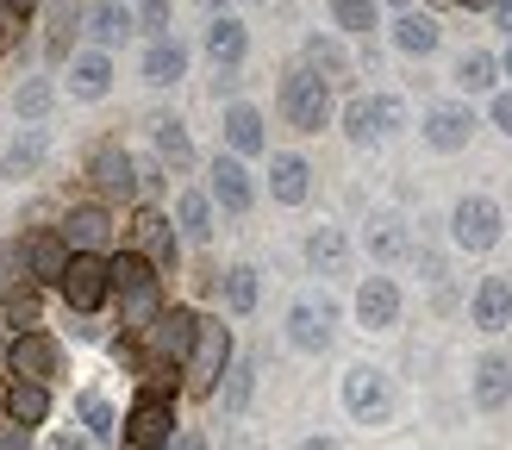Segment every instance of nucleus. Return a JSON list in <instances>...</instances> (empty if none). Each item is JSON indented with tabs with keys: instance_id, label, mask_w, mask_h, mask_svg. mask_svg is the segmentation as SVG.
Masks as SVG:
<instances>
[{
	"instance_id": "41",
	"label": "nucleus",
	"mask_w": 512,
	"mask_h": 450,
	"mask_svg": "<svg viewBox=\"0 0 512 450\" xmlns=\"http://www.w3.org/2000/svg\"><path fill=\"white\" fill-rule=\"evenodd\" d=\"M69 19H75V7L63 0V7L50 13V57H69Z\"/></svg>"
},
{
	"instance_id": "14",
	"label": "nucleus",
	"mask_w": 512,
	"mask_h": 450,
	"mask_svg": "<svg viewBox=\"0 0 512 450\" xmlns=\"http://www.w3.org/2000/svg\"><path fill=\"white\" fill-rule=\"evenodd\" d=\"M132 250L157 269V275H169L175 269V250H182V238H175V219L169 213H157V207H144L138 219H132Z\"/></svg>"
},
{
	"instance_id": "18",
	"label": "nucleus",
	"mask_w": 512,
	"mask_h": 450,
	"mask_svg": "<svg viewBox=\"0 0 512 450\" xmlns=\"http://www.w3.org/2000/svg\"><path fill=\"white\" fill-rule=\"evenodd\" d=\"M150 144H157V163H163V169H175V175L194 169V138H188L182 119L157 113V119H150Z\"/></svg>"
},
{
	"instance_id": "26",
	"label": "nucleus",
	"mask_w": 512,
	"mask_h": 450,
	"mask_svg": "<svg viewBox=\"0 0 512 450\" xmlns=\"http://www.w3.org/2000/svg\"><path fill=\"white\" fill-rule=\"evenodd\" d=\"M69 250H100L113 238V219H107V207H75L69 219H63V232H57Z\"/></svg>"
},
{
	"instance_id": "47",
	"label": "nucleus",
	"mask_w": 512,
	"mask_h": 450,
	"mask_svg": "<svg viewBox=\"0 0 512 450\" xmlns=\"http://www.w3.org/2000/svg\"><path fill=\"white\" fill-rule=\"evenodd\" d=\"M488 7H494V19H500V32L512 38V0H488Z\"/></svg>"
},
{
	"instance_id": "35",
	"label": "nucleus",
	"mask_w": 512,
	"mask_h": 450,
	"mask_svg": "<svg viewBox=\"0 0 512 450\" xmlns=\"http://www.w3.org/2000/svg\"><path fill=\"white\" fill-rule=\"evenodd\" d=\"M344 257H350V238L338 232V225H319V232L306 238V263H313L319 275H338V269H344Z\"/></svg>"
},
{
	"instance_id": "39",
	"label": "nucleus",
	"mask_w": 512,
	"mask_h": 450,
	"mask_svg": "<svg viewBox=\"0 0 512 450\" xmlns=\"http://www.w3.org/2000/svg\"><path fill=\"white\" fill-rule=\"evenodd\" d=\"M13 107H19V119H44L50 113V82H44V75H32V82L13 94Z\"/></svg>"
},
{
	"instance_id": "30",
	"label": "nucleus",
	"mask_w": 512,
	"mask_h": 450,
	"mask_svg": "<svg viewBox=\"0 0 512 450\" xmlns=\"http://www.w3.org/2000/svg\"><path fill=\"white\" fill-rule=\"evenodd\" d=\"M363 244H369V257H375V263H400L406 250H413V238H406V219H394V213H381V219H369V232H363Z\"/></svg>"
},
{
	"instance_id": "29",
	"label": "nucleus",
	"mask_w": 512,
	"mask_h": 450,
	"mask_svg": "<svg viewBox=\"0 0 512 450\" xmlns=\"http://www.w3.org/2000/svg\"><path fill=\"white\" fill-rule=\"evenodd\" d=\"M469 313H475V325H481V332H500V325L512 319V282H500V275H488V282L475 288Z\"/></svg>"
},
{
	"instance_id": "45",
	"label": "nucleus",
	"mask_w": 512,
	"mask_h": 450,
	"mask_svg": "<svg viewBox=\"0 0 512 450\" xmlns=\"http://www.w3.org/2000/svg\"><path fill=\"white\" fill-rule=\"evenodd\" d=\"M50 450H88V438L82 432H57V438H50Z\"/></svg>"
},
{
	"instance_id": "8",
	"label": "nucleus",
	"mask_w": 512,
	"mask_h": 450,
	"mask_svg": "<svg viewBox=\"0 0 512 450\" xmlns=\"http://www.w3.org/2000/svg\"><path fill=\"white\" fill-rule=\"evenodd\" d=\"M344 407L356 425H381L394 413V388H388V375H381L375 363H350L344 369Z\"/></svg>"
},
{
	"instance_id": "28",
	"label": "nucleus",
	"mask_w": 512,
	"mask_h": 450,
	"mask_svg": "<svg viewBox=\"0 0 512 450\" xmlns=\"http://www.w3.org/2000/svg\"><path fill=\"white\" fill-rule=\"evenodd\" d=\"M19 250H25V269H32V282H38V288H44V282H57V275H63V263H69V244H63L57 232H38V238H25Z\"/></svg>"
},
{
	"instance_id": "32",
	"label": "nucleus",
	"mask_w": 512,
	"mask_h": 450,
	"mask_svg": "<svg viewBox=\"0 0 512 450\" xmlns=\"http://www.w3.org/2000/svg\"><path fill=\"white\" fill-rule=\"evenodd\" d=\"M132 7H125V0H107V7H94L88 13V38L100 44V50H113V44H125V38H132Z\"/></svg>"
},
{
	"instance_id": "13",
	"label": "nucleus",
	"mask_w": 512,
	"mask_h": 450,
	"mask_svg": "<svg viewBox=\"0 0 512 450\" xmlns=\"http://www.w3.org/2000/svg\"><path fill=\"white\" fill-rule=\"evenodd\" d=\"M207 200H213V207H225V213H250V207H256V182H250L244 157L219 150L213 169H207Z\"/></svg>"
},
{
	"instance_id": "10",
	"label": "nucleus",
	"mask_w": 512,
	"mask_h": 450,
	"mask_svg": "<svg viewBox=\"0 0 512 450\" xmlns=\"http://www.w3.org/2000/svg\"><path fill=\"white\" fill-rule=\"evenodd\" d=\"M7 369L19 375V382H57V375H63V344L50 332L19 325V338L7 344Z\"/></svg>"
},
{
	"instance_id": "19",
	"label": "nucleus",
	"mask_w": 512,
	"mask_h": 450,
	"mask_svg": "<svg viewBox=\"0 0 512 450\" xmlns=\"http://www.w3.org/2000/svg\"><path fill=\"white\" fill-rule=\"evenodd\" d=\"M475 138V113L469 107H431L425 113V144L431 150H444V157H450V150H463Z\"/></svg>"
},
{
	"instance_id": "11",
	"label": "nucleus",
	"mask_w": 512,
	"mask_h": 450,
	"mask_svg": "<svg viewBox=\"0 0 512 450\" xmlns=\"http://www.w3.org/2000/svg\"><path fill=\"white\" fill-rule=\"evenodd\" d=\"M406 125V107L394 94H363V100H350V113H344V132L356 144H381V138H394Z\"/></svg>"
},
{
	"instance_id": "27",
	"label": "nucleus",
	"mask_w": 512,
	"mask_h": 450,
	"mask_svg": "<svg viewBox=\"0 0 512 450\" xmlns=\"http://www.w3.org/2000/svg\"><path fill=\"white\" fill-rule=\"evenodd\" d=\"M512 400V363L506 357H481L475 363V407L481 413H500Z\"/></svg>"
},
{
	"instance_id": "46",
	"label": "nucleus",
	"mask_w": 512,
	"mask_h": 450,
	"mask_svg": "<svg viewBox=\"0 0 512 450\" xmlns=\"http://www.w3.org/2000/svg\"><path fill=\"white\" fill-rule=\"evenodd\" d=\"M169 450H207V432H182V438H169Z\"/></svg>"
},
{
	"instance_id": "20",
	"label": "nucleus",
	"mask_w": 512,
	"mask_h": 450,
	"mask_svg": "<svg viewBox=\"0 0 512 450\" xmlns=\"http://www.w3.org/2000/svg\"><path fill=\"white\" fill-rule=\"evenodd\" d=\"M269 194H275V207H300V200L313 194V163L294 157V150H281L275 169H269Z\"/></svg>"
},
{
	"instance_id": "25",
	"label": "nucleus",
	"mask_w": 512,
	"mask_h": 450,
	"mask_svg": "<svg viewBox=\"0 0 512 450\" xmlns=\"http://www.w3.org/2000/svg\"><path fill=\"white\" fill-rule=\"evenodd\" d=\"M175 238H188V244H207L213 238V200L200 194V188L175 194Z\"/></svg>"
},
{
	"instance_id": "22",
	"label": "nucleus",
	"mask_w": 512,
	"mask_h": 450,
	"mask_svg": "<svg viewBox=\"0 0 512 450\" xmlns=\"http://www.w3.org/2000/svg\"><path fill=\"white\" fill-rule=\"evenodd\" d=\"M207 57H213L219 69H238V63L250 57V25L232 19V13H219V19L207 25Z\"/></svg>"
},
{
	"instance_id": "48",
	"label": "nucleus",
	"mask_w": 512,
	"mask_h": 450,
	"mask_svg": "<svg viewBox=\"0 0 512 450\" xmlns=\"http://www.w3.org/2000/svg\"><path fill=\"white\" fill-rule=\"evenodd\" d=\"M294 450H344V444H338V438H300Z\"/></svg>"
},
{
	"instance_id": "21",
	"label": "nucleus",
	"mask_w": 512,
	"mask_h": 450,
	"mask_svg": "<svg viewBox=\"0 0 512 450\" xmlns=\"http://www.w3.org/2000/svg\"><path fill=\"white\" fill-rule=\"evenodd\" d=\"M44 150H50V138H44V125H25V132L0 150V175L7 182H25V175H38L44 169Z\"/></svg>"
},
{
	"instance_id": "23",
	"label": "nucleus",
	"mask_w": 512,
	"mask_h": 450,
	"mask_svg": "<svg viewBox=\"0 0 512 450\" xmlns=\"http://www.w3.org/2000/svg\"><path fill=\"white\" fill-rule=\"evenodd\" d=\"M107 88H113V57L94 44V50H82V57L69 63V94L75 100H100Z\"/></svg>"
},
{
	"instance_id": "6",
	"label": "nucleus",
	"mask_w": 512,
	"mask_h": 450,
	"mask_svg": "<svg viewBox=\"0 0 512 450\" xmlns=\"http://www.w3.org/2000/svg\"><path fill=\"white\" fill-rule=\"evenodd\" d=\"M194 319H200V313H188V307H175V313H157V319H150L144 332H138L144 363H150V369H175V363H182V357H188V344H194Z\"/></svg>"
},
{
	"instance_id": "42",
	"label": "nucleus",
	"mask_w": 512,
	"mask_h": 450,
	"mask_svg": "<svg viewBox=\"0 0 512 450\" xmlns=\"http://www.w3.org/2000/svg\"><path fill=\"white\" fill-rule=\"evenodd\" d=\"M232 382H225V413H244V400H250V363L244 369H225Z\"/></svg>"
},
{
	"instance_id": "1",
	"label": "nucleus",
	"mask_w": 512,
	"mask_h": 450,
	"mask_svg": "<svg viewBox=\"0 0 512 450\" xmlns=\"http://www.w3.org/2000/svg\"><path fill=\"white\" fill-rule=\"evenodd\" d=\"M107 294L119 300V325H125L132 338H138L144 325L163 313V275L150 269L138 250H125V257H113V263H107Z\"/></svg>"
},
{
	"instance_id": "33",
	"label": "nucleus",
	"mask_w": 512,
	"mask_h": 450,
	"mask_svg": "<svg viewBox=\"0 0 512 450\" xmlns=\"http://www.w3.org/2000/svg\"><path fill=\"white\" fill-rule=\"evenodd\" d=\"M7 419L44 425V419H50V382H19V375H13V388H7Z\"/></svg>"
},
{
	"instance_id": "34",
	"label": "nucleus",
	"mask_w": 512,
	"mask_h": 450,
	"mask_svg": "<svg viewBox=\"0 0 512 450\" xmlns=\"http://www.w3.org/2000/svg\"><path fill=\"white\" fill-rule=\"evenodd\" d=\"M75 419H82V438L88 444H107L119 432V413H113L107 394H82V400H75Z\"/></svg>"
},
{
	"instance_id": "4",
	"label": "nucleus",
	"mask_w": 512,
	"mask_h": 450,
	"mask_svg": "<svg viewBox=\"0 0 512 450\" xmlns=\"http://www.w3.org/2000/svg\"><path fill=\"white\" fill-rule=\"evenodd\" d=\"M500 232H506V213H500L494 194H463V200H456V213H450V238H456V250H469V257H488V250L500 244Z\"/></svg>"
},
{
	"instance_id": "49",
	"label": "nucleus",
	"mask_w": 512,
	"mask_h": 450,
	"mask_svg": "<svg viewBox=\"0 0 512 450\" xmlns=\"http://www.w3.org/2000/svg\"><path fill=\"white\" fill-rule=\"evenodd\" d=\"M456 7H469V13H481V7H488V0H456Z\"/></svg>"
},
{
	"instance_id": "36",
	"label": "nucleus",
	"mask_w": 512,
	"mask_h": 450,
	"mask_svg": "<svg viewBox=\"0 0 512 450\" xmlns=\"http://www.w3.org/2000/svg\"><path fill=\"white\" fill-rule=\"evenodd\" d=\"M494 75H500V63L488 57V50H469V57L456 63V88L463 94H494Z\"/></svg>"
},
{
	"instance_id": "50",
	"label": "nucleus",
	"mask_w": 512,
	"mask_h": 450,
	"mask_svg": "<svg viewBox=\"0 0 512 450\" xmlns=\"http://www.w3.org/2000/svg\"><path fill=\"white\" fill-rule=\"evenodd\" d=\"M500 69H506V75H512V50H506V57H500Z\"/></svg>"
},
{
	"instance_id": "5",
	"label": "nucleus",
	"mask_w": 512,
	"mask_h": 450,
	"mask_svg": "<svg viewBox=\"0 0 512 450\" xmlns=\"http://www.w3.org/2000/svg\"><path fill=\"white\" fill-rule=\"evenodd\" d=\"M331 332H338V300L331 294H300L294 307H288V344L306 350V357H319V350L331 344Z\"/></svg>"
},
{
	"instance_id": "51",
	"label": "nucleus",
	"mask_w": 512,
	"mask_h": 450,
	"mask_svg": "<svg viewBox=\"0 0 512 450\" xmlns=\"http://www.w3.org/2000/svg\"><path fill=\"white\" fill-rule=\"evenodd\" d=\"M200 7H213V13H219V7H225V0H200Z\"/></svg>"
},
{
	"instance_id": "12",
	"label": "nucleus",
	"mask_w": 512,
	"mask_h": 450,
	"mask_svg": "<svg viewBox=\"0 0 512 450\" xmlns=\"http://www.w3.org/2000/svg\"><path fill=\"white\" fill-rule=\"evenodd\" d=\"M0 307L13 313V325L38 319V282H32V269H25L19 244H0Z\"/></svg>"
},
{
	"instance_id": "9",
	"label": "nucleus",
	"mask_w": 512,
	"mask_h": 450,
	"mask_svg": "<svg viewBox=\"0 0 512 450\" xmlns=\"http://www.w3.org/2000/svg\"><path fill=\"white\" fill-rule=\"evenodd\" d=\"M57 288L69 300V313H94L100 300H107V257H100V250H69Z\"/></svg>"
},
{
	"instance_id": "7",
	"label": "nucleus",
	"mask_w": 512,
	"mask_h": 450,
	"mask_svg": "<svg viewBox=\"0 0 512 450\" xmlns=\"http://www.w3.org/2000/svg\"><path fill=\"white\" fill-rule=\"evenodd\" d=\"M175 438V400L163 388H150L132 400V413H125V444L132 450H169Z\"/></svg>"
},
{
	"instance_id": "15",
	"label": "nucleus",
	"mask_w": 512,
	"mask_h": 450,
	"mask_svg": "<svg viewBox=\"0 0 512 450\" xmlns=\"http://www.w3.org/2000/svg\"><path fill=\"white\" fill-rule=\"evenodd\" d=\"M88 175H94L100 200H132V194H138V163L125 157V144H119V138L94 144V157H88Z\"/></svg>"
},
{
	"instance_id": "31",
	"label": "nucleus",
	"mask_w": 512,
	"mask_h": 450,
	"mask_svg": "<svg viewBox=\"0 0 512 450\" xmlns=\"http://www.w3.org/2000/svg\"><path fill=\"white\" fill-rule=\"evenodd\" d=\"M438 38H444V25L431 19V13H400V19H394V44L406 50V57H431V50H438Z\"/></svg>"
},
{
	"instance_id": "52",
	"label": "nucleus",
	"mask_w": 512,
	"mask_h": 450,
	"mask_svg": "<svg viewBox=\"0 0 512 450\" xmlns=\"http://www.w3.org/2000/svg\"><path fill=\"white\" fill-rule=\"evenodd\" d=\"M0 25H7V13H0Z\"/></svg>"
},
{
	"instance_id": "37",
	"label": "nucleus",
	"mask_w": 512,
	"mask_h": 450,
	"mask_svg": "<svg viewBox=\"0 0 512 450\" xmlns=\"http://www.w3.org/2000/svg\"><path fill=\"white\" fill-rule=\"evenodd\" d=\"M256 294H263V288H256V269H250V263H232V269H225V307H232L238 319L256 313Z\"/></svg>"
},
{
	"instance_id": "2",
	"label": "nucleus",
	"mask_w": 512,
	"mask_h": 450,
	"mask_svg": "<svg viewBox=\"0 0 512 450\" xmlns=\"http://www.w3.org/2000/svg\"><path fill=\"white\" fill-rule=\"evenodd\" d=\"M281 119H288L294 132H325V125H331V82L313 63H300V69L281 75Z\"/></svg>"
},
{
	"instance_id": "40",
	"label": "nucleus",
	"mask_w": 512,
	"mask_h": 450,
	"mask_svg": "<svg viewBox=\"0 0 512 450\" xmlns=\"http://www.w3.org/2000/svg\"><path fill=\"white\" fill-rule=\"evenodd\" d=\"M132 19H138V32H144V38H163V32H169V0H138V13H132Z\"/></svg>"
},
{
	"instance_id": "16",
	"label": "nucleus",
	"mask_w": 512,
	"mask_h": 450,
	"mask_svg": "<svg viewBox=\"0 0 512 450\" xmlns=\"http://www.w3.org/2000/svg\"><path fill=\"white\" fill-rule=\"evenodd\" d=\"M356 325H363V332H388V325H400L394 275H363V288H356Z\"/></svg>"
},
{
	"instance_id": "38",
	"label": "nucleus",
	"mask_w": 512,
	"mask_h": 450,
	"mask_svg": "<svg viewBox=\"0 0 512 450\" xmlns=\"http://www.w3.org/2000/svg\"><path fill=\"white\" fill-rule=\"evenodd\" d=\"M338 32H375V0H331Z\"/></svg>"
},
{
	"instance_id": "17",
	"label": "nucleus",
	"mask_w": 512,
	"mask_h": 450,
	"mask_svg": "<svg viewBox=\"0 0 512 450\" xmlns=\"http://www.w3.org/2000/svg\"><path fill=\"white\" fill-rule=\"evenodd\" d=\"M182 75H188V44L175 38V32H163V38L144 44V82L150 88H175Z\"/></svg>"
},
{
	"instance_id": "24",
	"label": "nucleus",
	"mask_w": 512,
	"mask_h": 450,
	"mask_svg": "<svg viewBox=\"0 0 512 450\" xmlns=\"http://www.w3.org/2000/svg\"><path fill=\"white\" fill-rule=\"evenodd\" d=\"M225 150H232V157H256V150H263V113H256L250 100L225 107Z\"/></svg>"
},
{
	"instance_id": "44",
	"label": "nucleus",
	"mask_w": 512,
	"mask_h": 450,
	"mask_svg": "<svg viewBox=\"0 0 512 450\" xmlns=\"http://www.w3.org/2000/svg\"><path fill=\"white\" fill-rule=\"evenodd\" d=\"M488 119H494L500 132L512 138V94H494V100H488Z\"/></svg>"
},
{
	"instance_id": "43",
	"label": "nucleus",
	"mask_w": 512,
	"mask_h": 450,
	"mask_svg": "<svg viewBox=\"0 0 512 450\" xmlns=\"http://www.w3.org/2000/svg\"><path fill=\"white\" fill-rule=\"evenodd\" d=\"M32 432H38V425H0V450H32Z\"/></svg>"
},
{
	"instance_id": "3",
	"label": "nucleus",
	"mask_w": 512,
	"mask_h": 450,
	"mask_svg": "<svg viewBox=\"0 0 512 450\" xmlns=\"http://www.w3.org/2000/svg\"><path fill=\"white\" fill-rule=\"evenodd\" d=\"M188 394H219V375L232 369V325L225 319H194V344H188Z\"/></svg>"
}]
</instances>
